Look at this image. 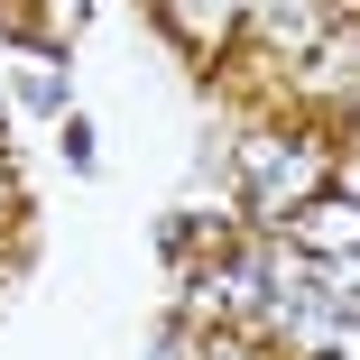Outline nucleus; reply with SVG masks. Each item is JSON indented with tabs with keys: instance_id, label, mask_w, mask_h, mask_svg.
Here are the masks:
<instances>
[{
	"instance_id": "nucleus-2",
	"label": "nucleus",
	"mask_w": 360,
	"mask_h": 360,
	"mask_svg": "<svg viewBox=\"0 0 360 360\" xmlns=\"http://www.w3.org/2000/svg\"><path fill=\"white\" fill-rule=\"evenodd\" d=\"M240 19H250V0H167V28H176L194 56H212V46H222Z\"/></svg>"
},
{
	"instance_id": "nucleus-3",
	"label": "nucleus",
	"mask_w": 360,
	"mask_h": 360,
	"mask_svg": "<svg viewBox=\"0 0 360 360\" xmlns=\"http://www.w3.org/2000/svg\"><path fill=\"white\" fill-rule=\"evenodd\" d=\"M0 203H10V185H0Z\"/></svg>"
},
{
	"instance_id": "nucleus-1",
	"label": "nucleus",
	"mask_w": 360,
	"mask_h": 360,
	"mask_svg": "<svg viewBox=\"0 0 360 360\" xmlns=\"http://www.w3.org/2000/svg\"><path fill=\"white\" fill-rule=\"evenodd\" d=\"M286 231H296L305 250H360V203H342V194H314V203H296L286 212Z\"/></svg>"
}]
</instances>
